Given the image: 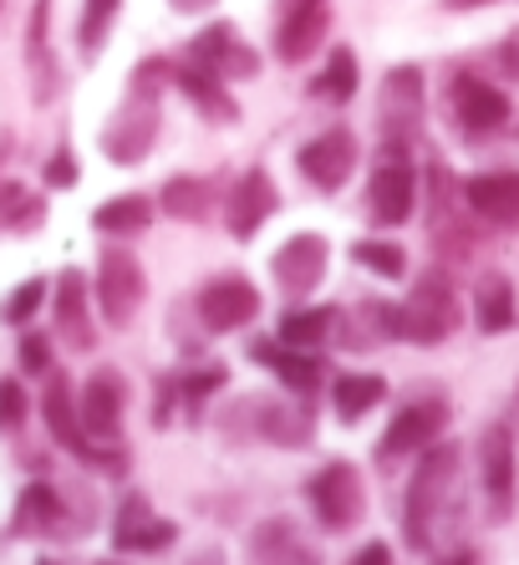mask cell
Segmentation results:
<instances>
[{"label":"cell","instance_id":"obj_12","mask_svg":"<svg viewBox=\"0 0 519 565\" xmlns=\"http://www.w3.org/2000/svg\"><path fill=\"white\" fill-rule=\"evenodd\" d=\"M260 316V290L245 276H220L199 290V321L209 331H240Z\"/></svg>","mask_w":519,"mask_h":565},{"label":"cell","instance_id":"obj_14","mask_svg":"<svg viewBox=\"0 0 519 565\" xmlns=\"http://www.w3.org/2000/svg\"><path fill=\"white\" fill-rule=\"evenodd\" d=\"M173 540H179V525L173 520H158L148 494H123V510L113 520V545L117 551H169Z\"/></svg>","mask_w":519,"mask_h":565},{"label":"cell","instance_id":"obj_21","mask_svg":"<svg viewBox=\"0 0 519 565\" xmlns=\"http://www.w3.org/2000/svg\"><path fill=\"white\" fill-rule=\"evenodd\" d=\"M250 551L260 565H311V551L300 545L296 520L275 514V520H260L255 535H250Z\"/></svg>","mask_w":519,"mask_h":565},{"label":"cell","instance_id":"obj_36","mask_svg":"<svg viewBox=\"0 0 519 565\" xmlns=\"http://www.w3.org/2000/svg\"><path fill=\"white\" fill-rule=\"evenodd\" d=\"M27 423V393H21V382H0V434H15Z\"/></svg>","mask_w":519,"mask_h":565},{"label":"cell","instance_id":"obj_41","mask_svg":"<svg viewBox=\"0 0 519 565\" xmlns=\"http://www.w3.org/2000/svg\"><path fill=\"white\" fill-rule=\"evenodd\" d=\"M347 565H392V551L382 545V540H367V545H362L357 555H351Z\"/></svg>","mask_w":519,"mask_h":565},{"label":"cell","instance_id":"obj_34","mask_svg":"<svg viewBox=\"0 0 519 565\" xmlns=\"http://www.w3.org/2000/svg\"><path fill=\"white\" fill-rule=\"evenodd\" d=\"M224 377H230V372H224L220 362H209V367H199V372H189V377H179V397L189 403V413H199V397L220 393Z\"/></svg>","mask_w":519,"mask_h":565},{"label":"cell","instance_id":"obj_6","mask_svg":"<svg viewBox=\"0 0 519 565\" xmlns=\"http://www.w3.org/2000/svg\"><path fill=\"white\" fill-rule=\"evenodd\" d=\"M367 204H372L377 224H407L413 220L417 173H413V163H407V153H398V148L382 153V163L372 169V184H367Z\"/></svg>","mask_w":519,"mask_h":565},{"label":"cell","instance_id":"obj_46","mask_svg":"<svg viewBox=\"0 0 519 565\" xmlns=\"http://www.w3.org/2000/svg\"><path fill=\"white\" fill-rule=\"evenodd\" d=\"M36 565H56V561H36Z\"/></svg>","mask_w":519,"mask_h":565},{"label":"cell","instance_id":"obj_8","mask_svg":"<svg viewBox=\"0 0 519 565\" xmlns=\"http://www.w3.org/2000/svg\"><path fill=\"white\" fill-rule=\"evenodd\" d=\"M331 26V0H280V21H275V56L280 62H306L326 41Z\"/></svg>","mask_w":519,"mask_h":565},{"label":"cell","instance_id":"obj_27","mask_svg":"<svg viewBox=\"0 0 519 565\" xmlns=\"http://www.w3.org/2000/svg\"><path fill=\"white\" fill-rule=\"evenodd\" d=\"M56 520H62V500L46 484H27L21 504H15L11 535H41V530H56Z\"/></svg>","mask_w":519,"mask_h":565},{"label":"cell","instance_id":"obj_40","mask_svg":"<svg viewBox=\"0 0 519 565\" xmlns=\"http://www.w3.org/2000/svg\"><path fill=\"white\" fill-rule=\"evenodd\" d=\"M173 403H179V377H163L158 403H153V423H158V428H169V423H173Z\"/></svg>","mask_w":519,"mask_h":565},{"label":"cell","instance_id":"obj_44","mask_svg":"<svg viewBox=\"0 0 519 565\" xmlns=\"http://www.w3.org/2000/svg\"><path fill=\"white\" fill-rule=\"evenodd\" d=\"M194 565H224V551H220V545H214V551H204Z\"/></svg>","mask_w":519,"mask_h":565},{"label":"cell","instance_id":"obj_2","mask_svg":"<svg viewBox=\"0 0 519 565\" xmlns=\"http://www.w3.org/2000/svg\"><path fill=\"white\" fill-rule=\"evenodd\" d=\"M454 331H458V296L443 270H428V276L413 286L407 306L398 311V337L417 342V347H438V342H448Z\"/></svg>","mask_w":519,"mask_h":565},{"label":"cell","instance_id":"obj_31","mask_svg":"<svg viewBox=\"0 0 519 565\" xmlns=\"http://www.w3.org/2000/svg\"><path fill=\"white\" fill-rule=\"evenodd\" d=\"M46 280H21V286L11 290V296H6V301H0V321H6V327H27L31 316L41 311V301H46Z\"/></svg>","mask_w":519,"mask_h":565},{"label":"cell","instance_id":"obj_18","mask_svg":"<svg viewBox=\"0 0 519 565\" xmlns=\"http://www.w3.org/2000/svg\"><path fill=\"white\" fill-rule=\"evenodd\" d=\"M275 210H280V194H275L271 173L250 169L245 179L234 184V194H230V235H234V239L260 235V224L271 220Z\"/></svg>","mask_w":519,"mask_h":565},{"label":"cell","instance_id":"obj_25","mask_svg":"<svg viewBox=\"0 0 519 565\" xmlns=\"http://www.w3.org/2000/svg\"><path fill=\"white\" fill-rule=\"evenodd\" d=\"M92 224L103 230V235H144L148 224H153V204L144 194H117L107 204H97Z\"/></svg>","mask_w":519,"mask_h":565},{"label":"cell","instance_id":"obj_13","mask_svg":"<svg viewBox=\"0 0 519 565\" xmlns=\"http://www.w3.org/2000/svg\"><path fill=\"white\" fill-rule=\"evenodd\" d=\"M326 255H331V245L321 235H290L271 260L275 286L286 290V296H311L326 280Z\"/></svg>","mask_w":519,"mask_h":565},{"label":"cell","instance_id":"obj_20","mask_svg":"<svg viewBox=\"0 0 519 565\" xmlns=\"http://www.w3.org/2000/svg\"><path fill=\"white\" fill-rule=\"evenodd\" d=\"M515 321H519V311H515V280H509L505 270L479 276V286H474V327H479L484 337H499V331H509Z\"/></svg>","mask_w":519,"mask_h":565},{"label":"cell","instance_id":"obj_45","mask_svg":"<svg viewBox=\"0 0 519 565\" xmlns=\"http://www.w3.org/2000/svg\"><path fill=\"white\" fill-rule=\"evenodd\" d=\"M438 565H474V555L458 551V555H448V561H438Z\"/></svg>","mask_w":519,"mask_h":565},{"label":"cell","instance_id":"obj_10","mask_svg":"<svg viewBox=\"0 0 519 565\" xmlns=\"http://www.w3.org/2000/svg\"><path fill=\"white\" fill-rule=\"evenodd\" d=\"M153 132H158V107H153V97L133 93L128 103H123V113L107 122L103 153L113 158V163H138V158L153 148Z\"/></svg>","mask_w":519,"mask_h":565},{"label":"cell","instance_id":"obj_11","mask_svg":"<svg viewBox=\"0 0 519 565\" xmlns=\"http://www.w3.org/2000/svg\"><path fill=\"white\" fill-rule=\"evenodd\" d=\"M296 163H300V173H306L311 189L337 194V189L351 179V169H357V138H351L347 128H331V132H321L316 143L300 148Z\"/></svg>","mask_w":519,"mask_h":565},{"label":"cell","instance_id":"obj_17","mask_svg":"<svg viewBox=\"0 0 519 565\" xmlns=\"http://www.w3.org/2000/svg\"><path fill=\"white\" fill-rule=\"evenodd\" d=\"M454 118L464 132H494L509 122V97L479 77H458L454 82Z\"/></svg>","mask_w":519,"mask_h":565},{"label":"cell","instance_id":"obj_1","mask_svg":"<svg viewBox=\"0 0 519 565\" xmlns=\"http://www.w3.org/2000/svg\"><path fill=\"white\" fill-rule=\"evenodd\" d=\"M458 444H428L423 459L413 469V484H407V504H403V535L413 551H428L433 545V525L443 514V500L454 494L458 479Z\"/></svg>","mask_w":519,"mask_h":565},{"label":"cell","instance_id":"obj_42","mask_svg":"<svg viewBox=\"0 0 519 565\" xmlns=\"http://www.w3.org/2000/svg\"><path fill=\"white\" fill-rule=\"evenodd\" d=\"M479 6H494V0H443V11H479Z\"/></svg>","mask_w":519,"mask_h":565},{"label":"cell","instance_id":"obj_33","mask_svg":"<svg viewBox=\"0 0 519 565\" xmlns=\"http://www.w3.org/2000/svg\"><path fill=\"white\" fill-rule=\"evenodd\" d=\"M265 413H271V418H265V438H275V444L300 448L311 438V418H306V413H286V408H265Z\"/></svg>","mask_w":519,"mask_h":565},{"label":"cell","instance_id":"obj_22","mask_svg":"<svg viewBox=\"0 0 519 565\" xmlns=\"http://www.w3.org/2000/svg\"><path fill=\"white\" fill-rule=\"evenodd\" d=\"M382 397H388V382L377 377V372H341V377L331 382V408H337L341 423L367 418Z\"/></svg>","mask_w":519,"mask_h":565},{"label":"cell","instance_id":"obj_3","mask_svg":"<svg viewBox=\"0 0 519 565\" xmlns=\"http://www.w3.org/2000/svg\"><path fill=\"white\" fill-rule=\"evenodd\" d=\"M306 500H311L316 520H321L326 530H351L367 514V489H362L357 463H347V459L321 463V469L311 473V484H306Z\"/></svg>","mask_w":519,"mask_h":565},{"label":"cell","instance_id":"obj_16","mask_svg":"<svg viewBox=\"0 0 519 565\" xmlns=\"http://www.w3.org/2000/svg\"><path fill=\"white\" fill-rule=\"evenodd\" d=\"M468 210L499 230H519V173H474L464 184Z\"/></svg>","mask_w":519,"mask_h":565},{"label":"cell","instance_id":"obj_24","mask_svg":"<svg viewBox=\"0 0 519 565\" xmlns=\"http://www.w3.org/2000/svg\"><path fill=\"white\" fill-rule=\"evenodd\" d=\"M179 87L189 93V103L204 113L209 122H234L240 118V107H234V97L220 87V72H209V66H183L179 72Z\"/></svg>","mask_w":519,"mask_h":565},{"label":"cell","instance_id":"obj_28","mask_svg":"<svg viewBox=\"0 0 519 565\" xmlns=\"http://www.w3.org/2000/svg\"><path fill=\"white\" fill-rule=\"evenodd\" d=\"M331 327H337V311H326V306H306V311H286L280 316V342L286 347H300V352H311V347H321L326 337H331Z\"/></svg>","mask_w":519,"mask_h":565},{"label":"cell","instance_id":"obj_19","mask_svg":"<svg viewBox=\"0 0 519 565\" xmlns=\"http://www.w3.org/2000/svg\"><path fill=\"white\" fill-rule=\"evenodd\" d=\"M56 337L66 347L87 352L97 337H92V316H87V280L82 270H62L56 276Z\"/></svg>","mask_w":519,"mask_h":565},{"label":"cell","instance_id":"obj_38","mask_svg":"<svg viewBox=\"0 0 519 565\" xmlns=\"http://www.w3.org/2000/svg\"><path fill=\"white\" fill-rule=\"evenodd\" d=\"M255 72H260V56L250 52V46H240V41H234L230 56L220 62V77H255Z\"/></svg>","mask_w":519,"mask_h":565},{"label":"cell","instance_id":"obj_47","mask_svg":"<svg viewBox=\"0 0 519 565\" xmlns=\"http://www.w3.org/2000/svg\"><path fill=\"white\" fill-rule=\"evenodd\" d=\"M103 565H113V561H103Z\"/></svg>","mask_w":519,"mask_h":565},{"label":"cell","instance_id":"obj_4","mask_svg":"<svg viewBox=\"0 0 519 565\" xmlns=\"http://www.w3.org/2000/svg\"><path fill=\"white\" fill-rule=\"evenodd\" d=\"M479 479H484V510H489V525H505L509 514H515V434H509V423L484 428Z\"/></svg>","mask_w":519,"mask_h":565},{"label":"cell","instance_id":"obj_26","mask_svg":"<svg viewBox=\"0 0 519 565\" xmlns=\"http://www.w3.org/2000/svg\"><path fill=\"white\" fill-rule=\"evenodd\" d=\"M209 184L204 179H189V173H179V179H169L163 184V194H158V210L169 214V220H183V224H199L209 214Z\"/></svg>","mask_w":519,"mask_h":565},{"label":"cell","instance_id":"obj_5","mask_svg":"<svg viewBox=\"0 0 519 565\" xmlns=\"http://www.w3.org/2000/svg\"><path fill=\"white\" fill-rule=\"evenodd\" d=\"M144 296H148L144 265L128 250H107L103 265H97V306H103L107 327H128L138 306H144Z\"/></svg>","mask_w":519,"mask_h":565},{"label":"cell","instance_id":"obj_7","mask_svg":"<svg viewBox=\"0 0 519 565\" xmlns=\"http://www.w3.org/2000/svg\"><path fill=\"white\" fill-rule=\"evenodd\" d=\"M443 423H448V403H443V397L407 403V408H398V418L388 423V434L377 444V459L392 463V459H407V454H423L428 444H438Z\"/></svg>","mask_w":519,"mask_h":565},{"label":"cell","instance_id":"obj_9","mask_svg":"<svg viewBox=\"0 0 519 565\" xmlns=\"http://www.w3.org/2000/svg\"><path fill=\"white\" fill-rule=\"evenodd\" d=\"M41 418H46V428H52V438L62 448H72V454H82V459H97V463H107V469H117L113 448H97L87 434H82L77 403H72V382H66L62 372H52L46 393H41Z\"/></svg>","mask_w":519,"mask_h":565},{"label":"cell","instance_id":"obj_32","mask_svg":"<svg viewBox=\"0 0 519 565\" xmlns=\"http://www.w3.org/2000/svg\"><path fill=\"white\" fill-rule=\"evenodd\" d=\"M123 0H87V11H82V26H77V41H82V52H97L107 36V26H113V15Z\"/></svg>","mask_w":519,"mask_h":565},{"label":"cell","instance_id":"obj_30","mask_svg":"<svg viewBox=\"0 0 519 565\" xmlns=\"http://www.w3.org/2000/svg\"><path fill=\"white\" fill-rule=\"evenodd\" d=\"M351 255H357L362 270H372V276H382V280H403L407 276V250H398V245H388V239H362Z\"/></svg>","mask_w":519,"mask_h":565},{"label":"cell","instance_id":"obj_15","mask_svg":"<svg viewBox=\"0 0 519 565\" xmlns=\"http://www.w3.org/2000/svg\"><path fill=\"white\" fill-rule=\"evenodd\" d=\"M77 418H82V434L97 448H107L123 434V382H117V372H92L87 387H82Z\"/></svg>","mask_w":519,"mask_h":565},{"label":"cell","instance_id":"obj_29","mask_svg":"<svg viewBox=\"0 0 519 565\" xmlns=\"http://www.w3.org/2000/svg\"><path fill=\"white\" fill-rule=\"evenodd\" d=\"M311 93L331 97V103H351V97H357V56H351V46H337V52H331L326 72L311 82Z\"/></svg>","mask_w":519,"mask_h":565},{"label":"cell","instance_id":"obj_43","mask_svg":"<svg viewBox=\"0 0 519 565\" xmlns=\"http://www.w3.org/2000/svg\"><path fill=\"white\" fill-rule=\"evenodd\" d=\"M204 6H214V0H173V11H183V15H194V11H204Z\"/></svg>","mask_w":519,"mask_h":565},{"label":"cell","instance_id":"obj_35","mask_svg":"<svg viewBox=\"0 0 519 565\" xmlns=\"http://www.w3.org/2000/svg\"><path fill=\"white\" fill-rule=\"evenodd\" d=\"M230 46H234V31L220 21V26H209L204 36H194V46H189V52H194V62H199V66L220 72V62L230 56Z\"/></svg>","mask_w":519,"mask_h":565},{"label":"cell","instance_id":"obj_39","mask_svg":"<svg viewBox=\"0 0 519 565\" xmlns=\"http://www.w3.org/2000/svg\"><path fill=\"white\" fill-rule=\"evenodd\" d=\"M46 184H52V189H72V184H77V163H72V153H66V148L52 158V163H46Z\"/></svg>","mask_w":519,"mask_h":565},{"label":"cell","instance_id":"obj_37","mask_svg":"<svg viewBox=\"0 0 519 565\" xmlns=\"http://www.w3.org/2000/svg\"><path fill=\"white\" fill-rule=\"evenodd\" d=\"M21 372H31V377L52 372V342H46L41 331H27V337H21Z\"/></svg>","mask_w":519,"mask_h":565},{"label":"cell","instance_id":"obj_23","mask_svg":"<svg viewBox=\"0 0 519 565\" xmlns=\"http://www.w3.org/2000/svg\"><path fill=\"white\" fill-rule=\"evenodd\" d=\"M260 362H265V367H275V377L286 382L290 393H300V397H311L316 387H321V377H326V367L321 362H316V356H306L300 352V347H260Z\"/></svg>","mask_w":519,"mask_h":565}]
</instances>
